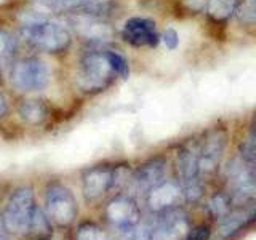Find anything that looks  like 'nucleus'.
<instances>
[{"label":"nucleus","instance_id":"nucleus-14","mask_svg":"<svg viewBox=\"0 0 256 240\" xmlns=\"http://www.w3.org/2000/svg\"><path fill=\"white\" fill-rule=\"evenodd\" d=\"M165 172H166V162L164 157L150 158L149 162L142 164L138 170L132 176L133 188L141 192V194H148V192L156 188L157 184L165 181Z\"/></svg>","mask_w":256,"mask_h":240},{"label":"nucleus","instance_id":"nucleus-27","mask_svg":"<svg viewBox=\"0 0 256 240\" xmlns=\"http://www.w3.org/2000/svg\"><path fill=\"white\" fill-rule=\"evenodd\" d=\"M208 4V0H186L188 8H190L192 12H200L202 8H205Z\"/></svg>","mask_w":256,"mask_h":240},{"label":"nucleus","instance_id":"nucleus-24","mask_svg":"<svg viewBox=\"0 0 256 240\" xmlns=\"http://www.w3.org/2000/svg\"><path fill=\"white\" fill-rule=\"evenodd\" d=\"M120 240H152V230L146 228L134 226L132 229L122 230Z\"/></svg>","mask_w":256,"mask_h":240},{"label":"nucleus","instance_id":"nucleus-12","mask_svg":"<svg viewBox=\"0 0 256 240\" xmlns=\"http://www.w3.org/2000/svg\"><path fill=\"white\" fill-rule=\"evenodd\" d=\"M72 28L84 40L90 44H106L114 37V29L102 18L90 14H72Z\"/></svg>","mask_w":256,"mask_h":240},{"label":"nucleus","instance_id":"nucleus-16","mask_svg":"<svg viewBox=\"0 0 256 240\" xmlns=\"http://www.w3.org/2000/svg\"><path fill=\"white\" fill-rule=\"evenodd\" d=\"M26 236L30 240H50L52 238V236H53L52 220L48 218V214L42 210V208H38V206L36 208Z\"/></svg>","mask_w":256,"mask_h":240},{"label":"nucleus","instance_id":"nucleus-8","mask_svg":"<svg viewBox=\"0 0 256 240\" xmlns=\"http://www.w3.org/2000/svg\"><path fill=\"white\" fill-rule=\"evenodd\" d=\"M189 216L181 206L158 213L152 240H184L189 232Z\"/></svg>","mask_w":256,"mask_h":240},{"label":"nucleus","instance_id":"nucleus-21","mask_svg":"<svg viewBox=\"0 0 256 240\" xmlns=\"http://www.w3.org/2000/svg\"><path fill=\"white\" fill-rule=\"evenodd\" d=\"M236 14L240 22L256 24V0H242L237 5Z\"/></svg>","mask_w":256,"mask_h":240},{"label":"nucleus","instance_id":"nucleus-28","mask_svg":"<svg viewBox=\"0 0 256 240\" xmlns=\"http://www.w3.org/2000/svg\"><path fill=\"white\" fill-rule=\"evenodd\" d=\"M8 114V102L5 100V96L0 93V118L5 117Z\"/></svg>","mask_w":256,"mask_h":240},{"label":"nucleus","instance_id":"nucleus-18","mask_svg":"<svg viewBox=\"0 0 256 240\" xmlns=\"http://www.w3.org/2000/svg\"><path fill=\"white\" fill-rule=\"evenodd\" d=\"M234 208H236V205L232 202V197L229 196V192H224V190H220V192H216V194H213V197L210 198V202L206 205L210 218L216 220V221L224 220Z\"/></svg>","mask_w":256,"mask_h":240},{"label":"nucleus","instance_id":"nucleus-4","mask_svg":"<svg viewBox=\"0 0 256 240\" xmlns=\"http://www.w3.org/2000/svg\"><path fill=\"white\" fill-rule=\"evenodd\" d=\"M36 196L34 190L29 188L16 189L10 200H8L6 208L4 212V226L12 234H28L32 214L36 212Z\"/></svg>","mask_w":256,"mask_h":240},{"label":"nucleus","instance_id":"nucleus-25","mask_svg":"<svg viewBox=\"0 0 256 240\" xmlns=\"http://www.w3.org/2000/svg\"><path fill=\"white\" fill-rule=\"evenodd\" d=\"M210 237H212V228L206 226V224H200V226L189 229L184 240H210Z\"/></svg>","mask_w":256,"mask_h":240},{"label":"nucleus","instance_id":"nucleus-17","mask_svg":"<svg viewBox=\"0 0 256 240\" xmlns=\"http://www.w3.org/2000/svg\"><path fill=\"white\" fill-rule=\"evenodd\" d=\"M20 114H21V118L28 125L38 126V125H42L48 117V106L44 101L29 100L21 104Z\"/></svg>","mask_w":256,"mask_h":240},{"label":"nucleus","instance_id":"nucleus-22","mask_svg":"<svg viewBox=\"0 0 256 240\" xmlns=\"http://www.w3.org/2000/svg\"><path fill=\"white\" fill-rule=\"evenodd\" d=\"M106 54L110 61L112 69L116 72V76L122 78H128V76H130V66H128V62L124 56L116 52H106Z\"/></svg>","mask_w":256,"mask_h":240},{"label":"nucleus","instance_id":"nucleus-11","mask_svg":"<svg viewBox=\"0 0 256 240\" xmlns=\"http://www.w3.org/2000/svg\"><path fill=\"white\" fill-rule=\"evenodd\" d=\"M146 196L148 208L156 214L181 206L184 202V190L178 181H162L156 188H152Z\"/></svg>","mask_w":256,"mask_h":240},{"label":"nucleus","instance_id":"nucleus-2","mask_svg":"<svg viewBox=\"0 0 256 240\" xmlns=\"http://www.w3.org/2000/svg\"><path fill=\"white\" fill-rule=\"evenodd\" d=\"M116 72L110 66L106 52H90L80 60L77 84L85 93H100L114 82Z\"/></svg>","mask_w":256,"mask_h":240},{"label":"nucleus","instance_id":"nucleus-6","mask_svg":"<svg viewBox=\"0 0 256 240\" xmlns=\"http://www.w3.org/2000/svg\"><path fill=\"white\" fill-rule=\"evenodd\" d=\"M228 146V133L221 128L210 130L198 148V173L202 178H210L221 165Z\"/></svg>","mask_w":256,"mask_h":240},{"label":"nucleus","instance_id":"nucleus-9","mask_svg":"<svg viewBox=\"0 0 256 240\" xmlns=\"http://www.w3.org/2000/svg\"><path fill=\"white\" fill-rule=\"evenodd\" d=\"M106 220L118 230H126L138 226L141 221V210L136 200L128 196H117L106 206Z\"/></svg>","mask_w":256,"mask_h":240},{"label":"nucleus","instance_id":"nucleus-30","mask_svg":"<svg viewBox=\"0 0 256 240\" xmlns=\"http://www.w3.org/2000/svg\"><path fill=\"white\" fill-rule=\"evenodd\" d=\"M248 165H250L252 174H253V178H254V181H256V160H254V162H252V164H248Z\"/></svg>","mask_w":256,"mask_h":240},{"label":"nucleus","instance_id":"nucleus-13","mask_svg":"<svg viewBox=\"0 0 256 240\" xmlns=\"http://www.w3.org/2000/svg\"><path fill=\"white\" fill-rule=\"evenodd\" d=\"M122 37L132 46H156L160 40L156 22L146 18L128 20L124 26Z\"/></svg>","mask_w":256,"mask_h":240},{"label":"nucleus","instance_id":"nucleus-15","mask_svg":"<svg viewBox=\"0 0 256 240\" xmlns=\"http://www.w3.org/2000/svg\"><path fill=\"white\" fill-rule=\"evenodd\" d=\"M256 221V206H236L226 218L220 221V237L221 238H234L244 229Z\"/></svg>","mask_w":256,"mask_h":240},{"label":"nucleus","instance_id":"nucleus-1","mask_svg":"<svg viewBox=\"0 0 256 240\" xmlns=\"http://www.w3.org/2000/svg\"><path fill=\"white\" fill-rule=\"evenodd\" d=\"M21 37L32 48L52 54L64 53L69 50L72 44L70 32L64 24L38 18V16L24 22L21 28Z\"/></svg>","mask_w":256,"mask_h":240},{"label":"nucleus","instance_id":"nucleus-19","mask_svg":"<svg viewBox=\"0 0 256 240\" xmlns=\"http://www.w3.org/2000/svg\"><path fill=\"white\" fill-rule=\"evenodd\" d=\"M237 10L236 0H208L206 12L214 21H226Z\"/></svg>","mask_w":256,"mask_h":240},{"label":"nucleus","instance_id":"nucleus-20","mask_svg":"<svg viewBox=\"0 0 256 240\" xmlns=\"http://www.w3.org/2000/svg\"><path fill=\"white\" fill-rule=\"evenodd\" d=\"M76 240H109L106 230L100 228L98 224L85 222L78 228Z\"/></svg>","mask_w":256,"mask_h":240},{"label":"nucleus","instance_id":"nucleus-7","mask_svg":"<svg viewBox=\"0 0 256 240\" xmlns=\"http://www.w3.org/2000/svg\"><path fill=\"white\" fill-rule=\"evenodd\" d=\"M230 184L229 196L236 206H248L256 200V181L252 174L250 165L232 162L228 168Z\"/></svg>","mask_w":256,"mask_h":240},{"label":"nucleus","instance_id":"nucleus-23","mask_svg":"<svg viewBox=\"0 0 256 240\" xmlns=\"http://www.w3.org/2000/svg\"><path fill=\"white\" fill-rule=\"evenodd\" d=\"M14 50H16L14 38L8 34L6 30L0 29V61L10 58V56L14 53Z\"/></svg>","mask_w":256,"mask_h":240},{"label":"nucleus","instance_id":"nucleus-3","mask_svg":"<svg viewBox=\"0 0 256 240\" xmlns=\"http://www.w3.org/2000/svg\"><path fill=\"white\" fill-rule=\"evenodd\" d=\"M10 80L16 90L22 93L44 92L52 82V69L38 58H24L13 64Z\"/></svg>","mask_w":256,"mask_h":240},{"label":"nucleus","instance_id":"nucleus-10","mask_svg":"<svg viewBox=\"0 0 256 240\" xmlns=\"http://www.w3.org/2000/svg\"><path fill=\"white\" fill-rule=\"evenodd\" d=\"M114 188V168L100 165L84 173L82 192L88 204H96Z\"/></svg>","mask_w":256,"mask_h":240},{"label":"nucleus","instance_id":"nucleus-26","mask_svg":"<svg viewBox=\"0 0 256 240\" xmlns=\"http://www.w3.org/2000/svg\"><path fill=\"white\" fill-rule=\"evenodd\" d=\"M160 38H162V42L165 44V46L168 48V50H176L180 45V36L174 29H166Z\"/></svg>","mask_w":256,"mask_h":240},{"label":"nucleus","instance_id":"nucleus-5","mask_svg":"<svg viewBox=\"0 0 256 240\" xmlns=\"http://www.w3.org/2000/svg\"><path fill=\"white\" fill-rule=\"evenodd\" d=\"M46 214L56 226L69 228L78 216V205L74 194L61 184H53L46 190Z\"/></svg>","mask_w":256,"mask_h":240},{"label":"nucleus","instance_id":"nucleus-29","mask_svg":"<svg viewBox=\"0 0 256 240\" xmlns=\"http://www.w3.org/2000/svg\"><path fill=\"white\" fill-rule=\"evenodd\" d=\"M248 140H252L253 142H256V118L253 120V125H252V132H250V138Z\"/></svg>","mask_w":256,"mask_h":240}]
</instances>
